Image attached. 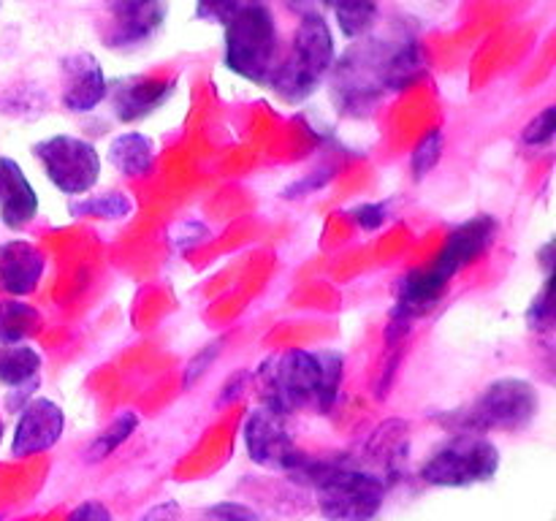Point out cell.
Segmentation results:
<instances>
[{"label": "cell", "instance_id": "3957f363", "mask_svg": "<svg viewBox=\"0 0 556 521\" xmlns=\"http://www.w3.org/2000/svg\"><path fill=\"white\" fill-rule=\"evenodd\" d=\"M288 472L313 483L326 521H372L383 508V478L351 467L348 461H313L299 454Z\"/></svg>", "mask_w": 556, "mask_h": 521}, {"label": "cell", "instance_id": "836d02e7", "mask_svg": "<svg viewBox=\"0 0 556 521\" xmlns=\"http://www.w3.org/2000/svg\"><path fill=\"white\" fill-rule=\"evenodd\" d=\"M0 193H3V171H0Z\"/></svg>", "mask_w": 556, "mask_h": 521}, {"label": "cell", "instance_id": "484cf974", "mask_svg": "<svg viewBox=\"0 0 556 521\" xmlns=\"http://www.w3.org/2000/svg\"><path fill=\"white\" fill-rule=\"evenodd\" d=\"M554 136H556V109L546 106L530 125H527L521 139H525V144L530 147H546L552 144Z\"/></svg>", "mask_w": 556, "mask_h": 521}, {"label": "cell", "instance_id": "d4e9b609", "mask_svg": "<svg viewBox=\"0 0 556 521\" xmlns=\"http://www.w3.org/2000/svg\"><path fill=\"white\" fill-rule=\"evenodd\" d=\"M440 155H443V130L434 128L429 130V134L418 141L416 150H413L410 166H413V174H416V179L427 177V174L438 166Z\"/></svg>", "mask_w": 556, "mask_h": 521}, {"label": "cell", "instance_id": "d6986e66", "mask_svg": "<svg viewBox=\"0 0 556 521\" xmlns=\"http://www.w3.org/2000/svg\"><path fill=\"white\" fill-rule=\"evenodd\" d=\"M109 161L125 177H144L155 161V147L144 134H119L109 144Z\"/></svg>", "mask_w": 556, "mask_h": 521}, {"label": "cell", "instance_id": "83f0119b", "mask_svg": "<svg viewBox=\"0 0 556 521\" xmlns=\"http://www.w3.org/2000/svg\"><path fill=\"white\" fill-rule=\"evenodd\" d=\"M351 215H353V220H356V226H362L364 231H378V228L386 223V217H389V206L380 204V201H375V204L356 206Z\"/></svg>", "mask_w": 556, "mask_h": 521}, {"label": "cell", "instance_id": "8fae6325", "mask_svg": "<svg viewBox=\"0 0 556 521\" xmlns=\"http://www.w3.org/2000/svg\"><path fill=\"white\" fill-rule=\"evenodd\" d=\"M497 237V220L489 215H478L472 220L462 223L459 228L448 233V242H445L443 253L434 260V269L445 277V280H454L467 264H472L476 258H481L489 247L494 244Z\"/></svg>", "mask_w": 556, "mask_h": 521}, {"label": "cell", "instance_id": "7c38bea8", "mask_svg": "<svg viewBox=\"0 0 556 521\" xmlns=\"http://www.w3.org/2000/svg\"><path fill=\"white\" fill-rule=\"evenodd\" d=\"M60 71H63V106L68 112H92L106 98V76H103L101 63L90 52L68 54Z\"/></svg>", "mask_w": 556, "mask_h": 521}, {"label": "cell", "instance_id": "2e32d148", "mask_svg": "<svg viewBox=\"0 0 556 521\" xmlns=\"http://www.w3.org/2000/svg\"><path fill=\"white\" fill-rule=\"evenodd\" d=\"M0 171H3L0 217H3L5 228L20 231L38 215V195L14 157H0Z\"/></svg>", "mask_w": 556, "mask_h": 521}, {"label": "cell", "instance_id": "30bf717a", "mask_svg": "<svg viewBox=\"0 0 556 521\" xmlns=\"http://www.w3.org/2000/svg\"><path fill=\"white\" fill-rule=\"evenodd\" d=\"M63 407L52 399H43V396H33L20 412L14 440H11V454H14L16 459H25V456L41 454V450L52 448V445L63 437Z\"/></svg>", "mask_w": 556, "mask_h": 521}, {"label": "cell", "instance_id": "4dcf8cb0", "mask_svg": "<svg viewBox=\"0 0 556 521\" xmlns=\"http://www.w3.org/2000/svg\"><path fill=\"white\" fill-rule=\"evenodd\" d=\"M68 521H112L106 505L101 503H81L74 513L68 516Z\"/></svg>", "mask_w": 556, "mask_h": 521}, {"label": "cell", "instance_id": "7402d4cb", "mask_svg": "<svg viewBox=\"0 0 556 521\" xmlns=\"http://www.w3.org/2000/svg\"><path fill=\"white\" fill-rule=\"evenodd\" d=\"M134 212V204L125 193H103L71 204V215L76 217H106V220H123Z\"/></svg>", "mask_w": 556, "mask_h": 521}, {"label": "cell", "instance_id": "e0dca14e", "mask_svg": "<svg viewBox=\"0 0 556 521\" xmlns=\"http://www.w3.org/2000/svg\"><path fill=\"white\" fill-rule=\"evenodd\" d=\"M174 92V81H157V79H130L114 87L112 106L114 117L123 123H136V119L147 117L155 112L163 101Z\"/></svg>", "mask_w": 556, "mask_h": 521}, {"label": "cell", "instance_id": "5b68a950", "mask_svg": "<svg viewBox=\"0 0 556 521\" xmlns=\"http://www.w3.org/2000/svg\"><path fill=\"white\" fill-rule=\"evenodd\" d=\"M280 33L269 5L242 11L226 25V68L255 85H269L280 63Z\"/></svg>", "mask_w": 556, "mask_h": 521}, {"label": "cell", "instance_id": "f546056e", "mask_svg": "<svg viewBox=\"0 0 556 521\" xmlns=\"http://www.w3.org/2000/svg\"><path fill=\"white\" fill-rule=\"evenodd\" d=\"M152 0H103V9L109 11V20H125V16L139 14Z\"/></svg>", "mask_w": 556, "mask_h": 521}, {"label": "cell", "instance_id": "f1b7e54d", "mask_svg": "<svg viewBox=\"0 0 556 521\" xmlns=\"http://www.w3.org/2000/svg\"><path fill=\"white\" fill-rule=\"evenodd\" d=\"M210 519L212 521H258V516L253 513L250 508L237 503H220L215 508H210Z\"/></svg>", "mask_w": 556, "mask_h": 521}, {"label": "cell", "instance_id": "d6a6232c", "mask_svg": "<svg viewBox=\"0 0 556 521\" xmlns=\"http://www.w3.org/2000/svg\"><path fill=\"white\" fill-rule=\"evenodd\" d=\"M141 521H179V508L174 503H163L152 508Z\"/></svg>", "mask_w": 556, "mask_h": 521}, {"label": "cell", "instance_id": "1f68e13d", "mask_svg": "<svg viewBox=\"0 0 556 521\" xmlns=\"http://www.w3.org/2000/svg\"><path fill=\"white\" fill-rule=\"evenodd\" d=\"M288 11L299 16H309V14H324L326 9L331 5V0H282Z\"/></svg>", "mask_w": 556, "mask_h": 521}, {"label": "cell", "instance_id": "7a4b0ae2", "mask_svg": "<svg viewBox=\"0 0 556 521\" xmlns=\"http://www.w3.org/2000/svg\"><path fill=\"white\" fill-rule=\"evenodd\" d=\"M342 356L334 351H288L258 369L264 407L288 416L296 410L329 412L340 396Z\"/></svg>", "mask_w": 556, "mask_h": 521}, {"label": "cell", "instance_id": "6da1fadb", "mask_svg": "<svg viewBox=\"0 0 556 521\" xmlns=\"http://www.w3.org/2000/svg\"><path fill=\"white\" fill-rule=\"evenodd\" d=\"M427 68L421 47L407 33L356 38L331 65V96L337 109L362 117L389 92L405 90Z\"/></svg>", "mask_w": 556, "mask_h": 521}, {"label": "cell", "instance_id": "44dd1931", "mask_svg": "<svg viewBox=\"0 0 556 521\" xmlns=\"http://www.w3.org/2000/svg\"><path fill=\"white\" fill-rule=\"evenodd\" d=\"M38 313L22 302H0V345H14L33 334Z\"/></svg>", "mask_w": 556, "mask_h": 521}, {"label": "cell", "instance_id": "4316f807", "mask_svg": "<svg viewBox=\"0 0 556 521\" xmlns=\"http://www.w3.org/2000/svg\"><path fill=\"white\" fill-rule=\"evenodd\" d=\"M532 329H548L554 320V304H552V280H546L543 291L538 293L535 302H532L530 313H527Z\"/></svg>", "mask_w": 556, "mask_h": 521}, {"label": "cell", "instance_id": "cb8c5ba5", "mask_svg": "<svg viewBox=\"0 0 556 521\" xmlns=\"http://www.w3.org/2000/svg\"><path fill=\"white\" fill-rule=\"evenodd\" d=\"M264 3L266 0H195V20L217 22V25L226 27L233 16Z\"/></svg>", "mask_w": 556, "mask_h": 521}, {"label": "cell", "instance_id": "ac0fdd59", "mask_svg": "<svg viewBox=\"0 0 556 521\" xmlns=\"http://www.w3.org/2000/svg\"><path fill=\"white\" fill-rule=\"evenodd\" d=\"M163 22H166V3L152 0L139 14L125 16V20H109V25L103 27V41L112 49H136L150 41L161 30Z\"/></svg>", "mask_w": 556, "mask_h": 521}, {"label": "cell", "instance_id": "52a82bcc", "mask_svg": "<svg viewBox=\"0 0 556 521\" xmlns=\"http://www.w3.org/2000/svg\"><path fill=\"white\" fill-rule=\"evenodd\" d=\"M500 450L483 434L459 432L440 445L432 459L421 467V478L432 486L467 488L486 483L497 475Z\"/></svg>", "mask_w": 556, "mask_h": 521}, {"label": "cell", "instance_id": "9c48e42d", "mask_svg": "<svg viewBox=\"0 0 556 521\" xmlns=\"http://www.w3.org/2000/svg\"><path fill=\"white\" fill-rule=\"evenodd\" d=\"M244 448L255 465L266 470H291L299 459V450L293 445L291 434L286 429V416L258 407L244 421Z\"/></svg>", "mask_w": 556, "mask_h": 521}, {"label": "cell", "instance_id": "ffe728a7", "mask_svg": "<svg viewBox=\"0 0 556 521\" xmlns=\"http://www.w3.org/2000/svg\"><path fill=\"white\" fill-rule=\"evenodd\" d=\"M337 25L345 38H364L378 22V0H331Z\"/></svg>", "mask_w": 556, "mask_h": 521}, {"label": "cell", "instance_id": "9a60e30c", "mask_svg": "<svg viewBox=\"0 0 556 521\" xmlns=\"http://www.w3.org/2000/svg\"><path fill=\"white\" fill-rule=\"evenodd\" d=\"M43 253L30 242H5L0 247V288L11 296H27L38 288L43 275Z\"/></svg>", "mask_w": 556, "mask_h": 521}, {"label": "cell", "instance_id": "5bb4252c", "mask_svg": "<svg viewBox=\"0 0 556 521\" xmlns=\"http://www.w3.org/2000/svg\"><path fill=\"white\" fill-rule=\"evenodd\" d=\"M38 372H41V356L36 347L25 342L0 345V383L11 389V396L5 399L9 410L25 407L33 399V389H38Z\"/></svg>", "mask_w": 556, "mask_h": 521}, {"label": "cell", "instance_id": "603a6c76", "mask_svg": "<svg viewBox=\"0 0 556 521\" xmlns=\"http://www.w3.org/2000/svg\"><path fill=\"white\" fill-rule=\"evenodd\" d=\"M136 423H139L136 412H119V416L109 423L106 432H103L101 437L90 445V450H87V459L101 461V459H106L109 454H114V450H117L119 445H123L125 440L134 434Z\"/></svg>", "mask_w": 556, "mask_h": 521}, {"label": "cell", "instance_id": "4fadbf2b", "mask_svg": "<svg viewBox=\"0 0 556 521\" xmlns=\"http://www.w3.org/2000/svg\"><path fill=\"white\" fill-rule=\"evenodd\" d=\"M448 282L440 275L434 266H424V269H413L400 280V293H396V307H394V326L407 329V323L421 315L432 313L438 307L440 298L448 291Z\"/></svg>", "mask_w": 556, "mask_h": 521}, {"label": "cell", "instance_id": "277c9868", "mask_svg": "<svg viewBox=\"0 0 556 521\" xmlns=\"http://www.w3.org/2000/svg\"><path fill=\"white\" fill-rule=\"evenodd\" d=\"M334 60V36H331V27L324 20V14L302 16L296 33H293L291 49H288L286 58H280L266 87L277 92L282 101L302 103L329 76Z\"/></svg>", "mask_w": 556, "mask_h": 521}, {"label": "cell", "instance_id": "ba28073f", "mask_svg": "<svg viewBox=\"0 0 556 521\" xmlns=\"http://www.w3.org/2000/svg\"><path fill=\"white\" fill-rule=\"evenodd\" d=\"M33 155L43 166L49 182L65 195L87 193L101 174V155L90 141L79 136H49L33 147Z\"/></svg>", "mask_w": 556, "mask_h": 521}, {"label": "cell", "instance_id": "8992f818", "mask_svg": "<svg viewBox=\"0 0 556 521\" xmlns=\"http://www.w3.org/2000/svg\"><path fill=\"white\" fill-rule=\"evenodd\" d=\"M538 412V394L521 378H500L481 391L467 410L451 412L445 423L459 432L486 434L492 429H521Z\"/></svg>", "mask_w": 556, "mask_h": 521}]
</instances>
